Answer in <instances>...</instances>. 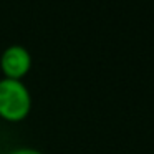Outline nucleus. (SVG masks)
Listing matches in <instances>:
<instances>
[{"label":"nucleus","mask_w":154,"mask_h":154,"mask_svg":"<svg viewBox=\"0 0 154 154\" xmlns=\"http://www.w3.org/2000/svg\"><path fill=\"white\" fill-rule=\"evenodd\" d=\"M32 96L22 80L2 78L0 80V116L7 119H22L28 114Z\"/></svg>","instance_id":"obj_1"},{"label":"nucleus","mask_w":154,"mask_h":154,"mask_svg":"<svg viewBox=\"0 0 154 154\" xmlns=\"http://www.w3.org/2000/svg\"><path fill=\"white\" fill-rule=\"evenodd\" d=\"M0 66L7 78L20 80L32 66V55L23 45H10L0 57Z\"/></svg>","instance_id":"obj_2"},{"label":"nucleus","mask_w":154,"mask_h":154,"mask_svg":"<svg viewBox=\"0 0 154 154\" xmlns=\"http://www.w3.org/2000/svg\"><path fill=\"white\" fill-rule=\"evenodd\" d=\"M8 154H43L38 149H33V147H18V149L10 151Z\"/></svg>","instance_id":"obj_3"}]
</instances>
